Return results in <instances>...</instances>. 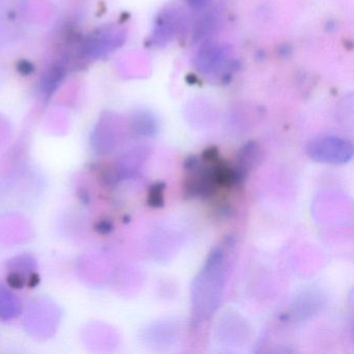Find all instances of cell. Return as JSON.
Masks as SVG:
<instances>
[{"label":"cell","mask_w":354,"mask_h":354,"mask_svg":"<svg viewBox=\"0 0 354 354\" xmlns=\"http://www.w3.org/2000/svg\"><path fill=\"white\" fill-rule=\"evenodd\" d=\"M233 244L227 238L221 245L217 246L209 254L202 270L196 277L192 286V306L194 322H198L203 316H210L221 302L227 268V250Z\"/></svg>","instance_id":"cell-1"},{"label":"cell","mask_w":354,"mask_h":354,"mask_svg":"<svg viewBox=\"0 0 354 354\" xmlns=\"http://www.w3.org/2000/svg\"><path fill=\"white\" fill-rule=\"evenodd\" d=\"M200 165L201 163L198 159L196 158V156H192H192L187 157L185 162H184V167H185L186 171H189V173L196 171Z\"/></svg>","instance_id":"cell-12"},{"label":"cell","mask_w":354,"mask_h":354,"mask_svg":"<svg viewBox=\"0 0 354 354\" xmlns=\"http://www.w3.org/2000/svg\"><path fill=\"white\" fill-rule=\"evenodd\" d=\"M218 158L219 152L215 147H211V148L207 149V150L204 151V153H203V159H204V161L207 165L216 162V161L218 160Z\"/></svg>","instance_id":"cell-11"},{"label":"cell","mask_w":354,"mask_h":354,"mask_svg":"<svg viewBox=\"0 0 354 354\" xmlns=\"http://www.w3.org/2000/svg\"><path fill=\"white\" fill-rule=\"evenodd\" d=\"M308 157L317 162L327 165H345L353 157L351 142L335 136L317 138L306 149Z\"/></svg>","instance_id":"cell-2"},{"label":"cell","mask_w":354,"mask_h":354,"mask_svg":"<svg viewBox=\"0 0 354 354\" xmlns=\"http://www.w3.org/2000/svg\"><path fill=\"white\" fill-rule=\"evenodd\" d=\"M125 32L119 28H103L88 37L84 53L91 59H99L119 48L125 41Z\"/></svg>","instance_id":"cell-4"},{"label":"cell","mask_w":354,"mask_h":354,"mask_svg":"<svg viewBox=\"0 0 354 354\" xmlns=\"http://www.w3.org/2000/svg\"><path fill=\"white\" fill-rule=\"evenodd\" d=\"M165 184L163 182H158L151 187L149 192L148 204L152 208H161L165 206Z\"/></svg>","instance_id":"cell-10"},{"label":"cell","mask_w":354,"mask_h":354,"mask_svg":"<svg viewBox=\"0 0 354 354\" xmlns=\"http://www.w3.org/2000/svg\"><path fill=\"white\" fill-rule=\"evenodd\" d=\"M218 26V17L216 14L209 13L202 17V19L196 24V30H194V38L196 40H203L207 37H210L212 32L216 30Z\"/></svg>","instance_id":"cell-9"},{"label":"cell","mask_w":354,"mask_h":354,"mask_svg":"<svg viewBox=\"0 0 354 354\" xmlns=\"http://www.w3.org/2000/svg\"><path fill=\"white\" fill-rule=\"evenodd\" d=\"M261 149L256 142H250L244 145L237 155L236 167H233L235 173L236 185H241L250 171L260 162Z\"/></svg>","instance_id":"cell-6"},{"label":"cell","mask_w":354,"mask_h":354,"mask_svg":"<svg viewBox=\"0 0 354 354\" xmlns=\"http://www.w3.org/2000/svg\"><path fill=\"white\" fill-rule=\"evenodd\" d=\"M65 76V70L62 66L53 65L49 67L41 80V91L45 96L49 97L59 88V84Z\"/></svg>","instance_id":"cell-7"},{"label":"cell","mask_w":354,"mask_h":354,"mask_svg":"<svg viewBox=\"0 0 354 354\" xmlns=\"http://www.w3.org/2000/svg\"><path fill=\"white\" fill-rule=\"evenodd\" d=\"M232 55L227 45L205 43L194 59V67L204 75H216L232 69Z\"/></svg>","instance_id":"cell-3"},{"label":"cell","mask_w":354,"mask_h":354,"mask_svg":"<svg viewBox=\"0 0 354 354\" xmlns=\"http://www.w3.org/2000/svg\"><path fill=\"white\" fill-rule=\"evenodd\" d=\"M183 28L184 16L181 12L177 9L165 10L157 18L155 24L153 34L155 44L165 45L169 41H173Z\"/></svg>","instance_id":"cell-5"},{"label":"cell","mask_w":354,"mask_h":354,"mask_svg":"<svg viewBox=\"0 0 354 354\" xmlns=\"http://www.w3.org/2000/svg\"><path fill=\"white\" fill-rule=\"evenodd\" d=\"M133 131L138 136H154L156 133L157 121L152 115L146 111H138L133 117L132 121Z\"/></svg>","instance_id":"cell-8"},{"label":"cell","mask_w":354,"mask_h":354,"mask_svg":"<svg viewBox=\"0 0 354 354\" xmlns=\"http://www.w3.org/2000/svg\"><path fill=\"white\" fill-rule=\"evenodd\" d=\"M188 3L196 9H201V8L207 7L211 3V0H188Z\"/></svg>","instance_id":"cell-13"}]
</instances>
